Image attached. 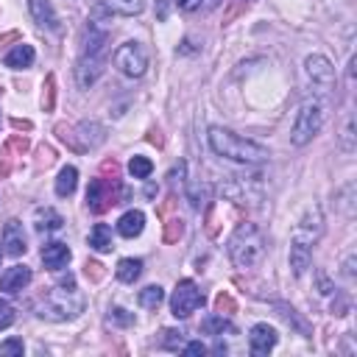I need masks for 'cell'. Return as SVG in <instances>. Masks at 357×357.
Instances as JSON below:
<instances>
[{"label":"cell","instance_id":"16","mask_svg":"<svg viewBox=\"0 0 357 357\" xmlns=\"http://www.w3.org/2000/svg\"><path fill=\"white\" fill-rule=\"evenodd\" d=\"M34 226H37V232H59L64 226V218L53 206H39L34 212Z\"/></svg>","mask_w":357,"mask_h":357},{"label":"cell","instance_id":"28","mask_svg":"<svg viewBox=\"0 0 357 357\" xmlns=\"http://www.w3.org/2000/svg\"><path fill=\"white\" fill-rule=\"evenodd\" d=\"M23 340H17V338H12V340H6V343H0V354H23Z\"/></svg>","mask_w":357,"mask_h":357},{"label":"cell","instance_id":"25","mask_svg":"<svg viewBox=\"0 0 357 357\" xmlns=\"http://www.w3.org/2000/svg\"><path fill=\"white\" fill-rule=\"evenodd\" d=\"M162 302H165V291L160 288V284H148V288L139 291V305L146 310H157Z\"/></svg>","mask_w":357,"mask_h":357},{"label":"cell","instance_id":"3","mask_svg":"<svg viewBox=\"0 0 357 357\" xmlns=\"http://www.w3.org/2000/svg\"><path fill=\"white\" fill-rule=\"evenodd\" d=\"M229 257L235 268H254L265 257V235L254 224H240L229 238Z\"/></svg>","mask_w":357,"mask_h":357},{"label":"cell","instance_id":"7","mask_svg":"<svg viewBox=\"0 0 357 357\" xmlns=\"http://www.w3.org/2000/svg\"><path fill=\"white\" fill-rule=\"evenodd\" d=\"M305 70H307L310 81H313L321 93H329V90L335 87V67L329 64L327 56H318V53L307 56V59H305Z\"/></svg>","mask_w":357,"mask_h":357},{"label":"cell","instance_id":"2","mask_svg":"<svg viewBox=\"0 0 357 357\" xmlns=\"http://www.w3.org/2000/svg\"><path fill=\"white\" fill-rule=\"evenodd\" d=\"M206 142H209V148L215 151L218 157L224 160H232V162H246V165H260L265 162L271 154L268 148H262L260 142L254 139H246L229 128H221V126H212L209 134H206Z\"/></svg>","mask_w":357,"mask_h":357},{"label":"cell","instance_id":"19","mask_svg":"<svg viewBox=\"0 0 357 357\" xmlns=\"http://www.w3.org/2000/svg\"><path fill=\"white\" fill-rule=\"evenodd\" d=\"M310 260H313V246L293 240V243H291V268H293L296 276H302V273L310 268Z\"/></svg>","mask_w":357,"mask_h":357},{"label":"cell","instance_id":"14","mask_svg":"<svg viewBox=\"0 0 357 357\" xmlns=\"http://www.w3.org/2000/svg\"><path fill=\"white\" fill-rule=\"evenodd\" d=\"M70 257H73V254H70L67 243H48L42 249V262H45L48 271H61L70 262Z\"/></svg>","mask_w":357,"mask_h":357},{"label":"cell","instance_id":"31","mask_svg":"<svg viewBox=\"0 0 357 357\" xmlns=\"http://www.w3.org/2000/svg\"><path fill=\"white\" fill-rule=\"evenodd\" d=\"M182 232H184L182 221H171V224H168V235H165V240H168V243H173L176 238H182Z\"/></svg>","mask_w":357,"mask_h":357},{"label":"cell","instance_id":"20","mask_svg":"<svg viewBox=\"0 0 357 357\" xmlns=\"http://www.w3.org/2000/svg\"><path fill=\"white\" fill-rule=\"evenodd\" d=\"M76 184H79V171L73 165H64L59 171V179H56V195L70 198V195L76 193Z\"/></svg>","mask_w":357,"mask_h":357},{"label":"cell","instance_id":"21","mask_svg":"<svg viewBox=\"0 0 357 357\" xmlns=\"http://www.w3.org/2000/svg\"><path fill=\"white\" fill-rule=\"evenodd\" d=\"M90 249L98 251V254H106V251L115 249V246H112V229H109L106 224H95V226L90 229Z\"/></svg>","mask_w":357,"mask_h":357},{"label":"cell","instance_id":"26","mask_svg":"<svg viewBox=\"0 0 357 357\" xmlns=\"http://www.w3.org/2000/svg\"><path fill=\"white\" fill-rule=\"evenodd\" d=\"M128 173H131L134 179H148V176L154 173V162H151L148 157H131V160H128Z\"/></svg>","mask_w":357,"mask_h":357},{"label":"cell","instance_id":"33","mask_svg":"<svg viewBox=\"0 0 357 357\" xmlns=\"http://www.w3.org/2000/svg\"><path fill=\"white\" fill-rule=\"evenodd\" d=\"M109 318H115L117 324H131V321H134V318H131V316H126V310H120V307H115Z\"/></svg>","mask_w":357,"mask_h":357},{"label":"cell","instance_id":"27","mask_svg":"<svg viewBox=\"0 0 357 357\" xmlns=\"http://www.w3.org/2000/svg\"><path fill=\"white\" fill-rule=\"evenodd\" d=\"M12 324H15V307L6 299H0V329H9Z\"/></svg>","mask_w":357,"mask_h":357},{"label":"cell","instance_id":"24","mask_svg":"<svg viewBox=\"0 0 357 357\" xmlns=\"http://www.w3.org/2000/svg\"><path fill=\"white\" fill-rule=\"evenodd\" d=\"M201 329H204L206 335H215V338H221L224 332H226V335H235V324L226 321L224 316H209V318L201 324Z\"/></svg>","mask_w":357,"mask_h":357},{"label":"cell","instance_id":"10","mask_svg":"<svg viewBox=\"0 0 357 357\" xmlns=\"http://www.w3.org/2000/svg\"><path fill=\"white\" fill-rule=\"evenodd\" d=\"M104 76V56H81L76 67V79L81 90H90Z\"/></svg>","mask_w":357,"mask_h":357},{"label":"cell","instance_id":"5","mask_svg":"<svg viewBox=\"0 0 357 357\" xmlns=\"http://www.w3.org/2000/svg\"><path fill=\"white\" fill-rule=\"evenodd\" d=\"M112 61H115V67L120 70L123 76L139 79L148 70V50H146V45H142V42H123L115 50Z\"/></svg>","mask_w":357,"mask_h":357},{"label":"cell","instance_id":"22","mask_svg":"<svg viewBox=\"0 0 357 357\" xmlns=\"http://www.w3.org/2000/svg\"><path fill=\"white\" fill-rule=\"evenodd\" d=\"M104 50H106V34L98 31L95 26H90L87 42H84V53H81V56H104Z\"/></svg>","mask_w":357,"mask_h":357},{"label":"cell","instance_id":"23","mask_svg":"<svg viewBox=\"0 0 357 357\" xmlns=\"http://www.w3.org/2000/svg\"><path fill=\"white\" fill-rule=\"evenodd\" d=\"M117 279L120 282H126V284H131L134 279H139V273H142V260H134V257H126V260H120L117 262Z\"/></svg>","mask_w":357,"mask_h":357},{"label":"cell","instance_id":"18","mask_svg":"<svg viewBox=\"0 0 357 357\" xmlns=\"http://www.w3.org/2000/svg\"><path fill=\"white\" fill-rule=\"evenodd\" d=\"M142 229H146V215H142L139 209H128L126 215L117 221V232L123 238H137Z\"/></svg>","mask_w":357,"mask_h":357},{"label":"cell","instance_id":"35","mask_svg":"<svg viewBox=\"0 0 357 357\" xmlns=\"http://www.w3.org/2000/svg\"><path fill=\"white\" fill-rule=\"evenodd\" d=\"M93 273V279H101V265L98 262H87V276Z\"/></svg>","mask_w":357,"mask_h":357},{"label":"cell","instance_id":"29","mask_svg":"<svg viewBox=\"0 0 357 357\" xmlns=\"http://www.w3.org/2000/svg\"><path fill=\"white\" fill-rule=\"evenodd\" d=\"M165 335H168V338H165V349H179L182 340H184V338H182L184 332H176V329H165Z\"/></svg>","mask_w":357,"mask_h":357},{"label":"cell","instance_id":"34","mask_svg":"<svg viewBox=\"0 0 357 357\" xmlns=\"http://www.w3.org/2000/svg\"><path fill=\"white\" fill-rule=\"evenodd\" d=\"M204 351H206V346L201 340H193V343L184 346V354H204Z\"/></svg>","mask_w":357,"mask_h":357},{"label":"cell","instance_id":"11","mask_svg":"<svg viewBox=\"0 0 357 357\" xmlns=\"http://www.w3.org/2000/svg\"><path fill=\"white\" fill-rule=\"evenodd\" d=\"M26 232H23V224L17 218H12L6 226H3V251L9 257H20L26 254Z\"/></svg>","mask_w":357,"mask_h":357},{"label":"cell","instance_id":"15","mask_svg":"<svg viewBox=\"0 0 357 357\" xmlns=\"http://www.w3.org/2000/svg\"><path fill=\"white\" fill-rule=\"evenodd\" d=\"M146 3L148 0H104L101 9L109 15H117V17H137L146 12Z\"/></svg>","mask_w":357,"mask_h":357},{"label":"cell","instance_id":"8","mask_svg":"<svg viewBox=\"0 0 357 357\" xmlns=\"http://www.w3.org/2000/svg\"><path fill=\"white\" fill-rule=\"evenodd\" d=\"M112 204H117L115 201V193H112V184L106 182V179H93L90 182V187H87V206H90V212H106Z\"/></svg>","mask_w":357,"mask_h":357},{"label":"cell","instance_id":"13","mask_svg":"<svg viewBox=\"0 0 357 357\" xmlns=\"http://www.w3.org/2000/svg\"><path fill=\"white\" fill-rule=\"evenodd\" d=\"M28 12L37 26H42L48 31H59V17L50 6V0H28Z\"/></svg>","mask_w":357,"mask_h":357},{"label":"cell","instance_id":"30","mask_svg":"<svg viewBox=\"0 0 357 357\" xmlns=\"http://www.w3.org/2000/svg\"><path fill=\"white\" fill-rule=\"evenodd\" d=\"M173 3L179 6V12H198L201 9V3H204V0H173Z\"/></svg>","mask_w":357,"mask_h":357},{"label":"cell","instance_id":"6","mask_svg":"<svg viewBox=\"0 0 357 357\" xmlns=\"http://www.w3.org/2000/svg\"><path fill=\"white\" fill-rule=\"evenodd\" d=\"M204 305V293L198 291V284L193 279H182L176 284V291L171 296V310L176 318H190L198 307Z\"/></svg>","mask_w":357,"mask_h":357},{"label":"cell","instance_id":"9","mask_svg":"<svg viewBox=\"0 0 357 357\" xmlns=\"http://www.w3.org/2000/svg\"><path fill=\"white\" fill-rule=\"evenodd\" d=\"M276 340H279V335H276V329L268 327V324H254L251 332H249V349H251V354H257V357L268 354V351L276 346Z\"/></svg>","mask_w":357,"mask_h":357},{"label":"cell","instance_id":"17","mask_svg":"<svg viewBox=\"0 0 357 357\" xmlns=\"http://www.w3.org/2000/svg\"><path fill=\"white\" fill-rule=\"evenodd\" d=\"M34 59H37V53H34V48L31 45H26V42H20V45H15L9 53H6V67H12V70H26V67H31L34 64Z\"/></svg>","mask_w":357,"mask_h":357},{"label":"cell","instance_id":"32","mask_svg":"<svg viewBox=\"0 0 357 357\" xmlns=\"http://www.w3.org/2000/svg\"><path fill=\"white\" fill-rule=\"evenodd\" d=\"M215 305H218V313H224V310H235V302H232L229 296H224V293L215 299Z\"/></svg>","mask_w":357,"mask_h":357},{"label":"cell","instance_id":"4","mask_svg":"<svg viewBox=\"0 0 357 357\" xmlns=\"http://www.w3.org/2000/svg\"><path fill=\"white\" fill-rule=\"evenodd\" d=\"M321 123H324V106L321 101H305L296 112V120H293V128H291V142L293 146H307V142L321 131Z\"/></svg>","mask_w":357,"mask_h":357},{"label":"cell","instance_id":"12","mask_svg":"<svg viewBox=\"0 0 357 357\" xmlns=\"http://www.w3.org/2000/svg\"><path fill=\"white\" fill-rule=\"evenodd\" d=\"M28 282H31V268L28 265H12V268H6L3 276H0V291L3 293H20Z\"/></svg>","mask_w":357,"mask_h":357},{"label":"cell","instance_id":"1","mask_svg":"<svg viewBox=\"0 0 357 357\" xmlns=\"http://www.w3.org/2000/svg\"><path fill=\"white\" fill-rule=\"evenodd\" d=\"M84 293L79 291V284L73 276H64L61 282H56L53 288L37 302V313L48 321H70V318H76L84 313Z\"/></svg>","mask_w":357,"mask_h":357},{"label":"cell","instance_id":"36","mask_svg":"<svg viewBox=\"0 0 357 357\" xmlns=\"http://www.w3.org/2000/svg\"><path fill=\"white\" fill-rule=\"evenodd\" d=\"M168 12H171V0H160V20H168Z\"/></svg>","mask_w":357,"mask_h":357}]
</instances>
